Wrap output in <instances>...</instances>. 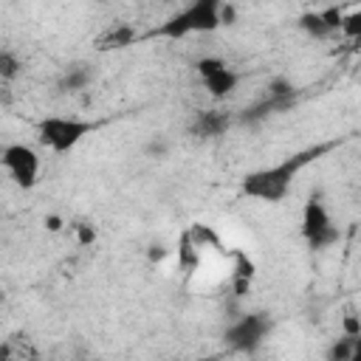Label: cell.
I'll use <instances>...</instances> for the list:
<instances>
[{"label":"cell","mask_w":361,"mask_h":361,"mask_svg":"<svg viewBox=\"0 0 361 361\" xmlns=\"http://www.w3.org/2000/svg\"><path fill=\"white\" fill-rule=\"evenodd\" d=\"M330 147H310V149H302L296 155H288L285 161L274 164V166H265V169H257V172H248L243 178V195L254 197V200H265V203H276L282 200L288 192H290V183L293 178L310 164L316 161L322 152H327Z\"/></svg>","instance_id":"1"},{"label":"cell","mask_w":361,"mask_h":361,"mask_svg":"<svg viewBox=\"0 0 361 361\" xmlns=\"http://www.w3.org/2000/svg\"><path fill=\"white\" fill-rule=\"evenodd\" d=\"M223 3L226 0H192L172 17H166L158 28L155 37L166 39H180L189 34H209L223 25Z\"/></svg>","instance_id":"2"},{"label":"cell","mask_w":361,"mask_h":361,"mask_svg":"<svg viewBox=\"0 0 361 361\" xmlns=\"http://www.w3.org/2000/svg\"><path fill=\"white\" fill-rule=\"evenodd\" d=\"M93 130H96V121H85L73 116H45L37 121V138L51 152H71Z\"/></svg>","instance_id":"3"},{"label":"cell","mask_w":361,"mask_h":361,"mask_svg":"<svg viewBox=\"0 0 361 361\" xmlns=\"http://www.w3.org/2000/svg\"><path fill=\"white\" fill-rule=\"evenodd\" d=\"M302 237L310 251H324L333 243H338V237H341L338 226L333 223V217L319 195L307 197L302 206Z\"/></svg>","instance_id":"4"},{"label":"cell","mask_w":361,"mask_h":361,"mask_svg":"<svg viewBox=\"0 0 361 361\" xmlns=\"http://www.w3.org/2000/svg\"><path fill=\"white\" fill-rule=\"evenodd\" d=\"M271 316L262 313V310H254V313H243L237 322H231L223 333V341L237 350V353H254L259 350V344L265 341V336L271 333Z\"/></svg>","instance_id":"5"},{"label":"cell","mask_w":361,"mask_h":361,"mask_svg":"<svg viewBox=\"0 0 361 361\" xmlns=\"http://www.w3.org/2000/svg\"><path fill=\"white\" fill-rule=\"evenodd\" d=\"M3 169L8 172V178L20 186V189H34L37 180H39V155L34 147L28 144H8L3 149V158H0Z\"/></svg>","instance_id":"6"},{"label":"cell","mask_w":361,"mask_h":361,"mask_svg":"<svg viewBox=\"0 0 361 361\" xmlns=\"http://www.w3.org/2000/svg\"><path fill=\"white\" fill-rule=\"evenodd\" d=\"M195 71H197L203 87L209 90V96L217 99V102H220V99H228V96L237 90L240 73H237L226 59H220V56H203V59H197Z\"/></svg>","instance_id":"7"},{"label":"cell","mask_w":361,"mask_h":361,"mask_svg":"<svg viewBox=\"0 0 361 361\" xmlns=\"http://www.w3.org/2000/svg\"><path fill=\"white\" fill-rule=\"evenodd\" d=\"M293 102H296V85L288 82V79H274V82L265 87V96H262L251 110H245L243 118H245V121H259V118H265V116H271V113L288 110Z\"/></svg>","instance_id":"8"},{"label":"cell","mask_w":361,"mask_h":361,"mask_svg":"<svg viewBox=\"0 0 361 361\" xmlns=\"http://www.w3.org/2000/svg\"><path fill=\"white\" fill-rule=\"evenodd\" d=\"M231 113L228 110H220V107H212V110H200L195 113L192 124H189V133L197 138V141H214V138H223L231 127Z\"/></svg>","instance_id":"9"},{"label":"cell","mask_w":361,"mask_h":361,"mask_svg":"<svg viewBox=\"0 0 361 361\" xmlns=\"http://www.w3.org/2000/svg\"><path fill=\"white\" fill-rule=\"evenodd\" d=\"M341 20H344V11L338 6H330L322 11H305L299 17V28L313 39H324L333 31H341Z\"/></svg>","instance_id":"10"},{"label":"cell","mask_w":361,"mask_h":361,"mask_svg":"<svg viewBox=\"0 0 361 361\" xmlns=\"http://www.w3.org/2000/svg\"><path fill=\"white\" fill-rule=\"evenodd\" d=\"M93 79H96V71H93L90 62H71V65L62 68V73H59V79H56V87H59L62 93H79V90H85Z\"/></svg>","instance_id":"11"},{"label":"cell","mask_w":361,"mask_h":361,"mask_svg":"<svg viewBox=\"0 0 361 361\" xmlns=\"http://www.w3.org/2000/svg\"><path fill=\"white\" fill-rule=\"evenodd\" d=\"M133 39H135L133 25H127V23H116L113 28H107L104 37H99V48H102V51H118V48L133 45Z\"/></svg>","instance_id":"12"},{"label":"cell","mask_w":361,"mask_h":361,"mask_svg":"<svg viewBox=\"0 0 361 361\" xmlns=\"http://www.w3.org/2000/svg\"><path fill=\"white\" fill-rule=\"evenodd\" d=\"M355 336H358V333H347V336L336 338V341H333V347L327 350V358H330V361H353Z\"/></svg>","instance_id":"13"},{"label":"cell","mask_w":361,"mask_h":361,"mask_svg":"<svg viewBox=\"0 0 361 361\" xmlns=\"http://www.w3.org/2000/svg\"><path fill=\"white\" fill-rule=\"evenodd\" d=\"M178 257H180V265H186V268H195V265H197L200 248L195 245V240H192L189 234H183V240H180V245H178Z\"/></svg>","instance_id":"14"},{"label":"cell","mask_w":361,"mask_h":361,"mask_svg":"<svg viewBox=\"0 0 361 361\" xmlns=\"http://www.w3.org/2000/svg\"><path fill=\"white\" fill-rule=\"evenodd\" d=\"M20 68H23V62L11 51H0V76H3V82H11L20 73Z\"/></svg>","instance_id":"15"},{"label":"cell","mask_w":361,"mask_h":361,"mask_svg":"<svg viewBox=\"0 0 361 361\" xmlns=\"http://www.w3.org/2000/svg\"><path fill=\"white\" fill-rule=\"evenodd\" d=\"M341 34L350 37V39H361V8L344 14V20H341Z\"/></svg>","instance_id":"16"},{"label":"cell","mask_w":361,"mask_h":361,"mask_svg":"<svg viewBox=\"0 0 361 361\" xmlns=\"http://www.w3.org/2000/svg\"><path fill=\"white\" fill-rule=\"evenodd\" d=\"M73 228H76V240H79L82 245H90V243L96 240V228H93L90 223H76Z\"/></svg>","instance_id":"17"},{"label":"cell","mask_w":361,"mask_h":361,"mask_svg":"<svg viewBox=\"0 0 361 361\" xmlns=\"http://www.w3.org/2000/svg\"><path fill=\"white\" fill-rule=\"evenodd\" d=\"M149 257H152V259H164V257H166V248H164V245H152Z\"/></svg>","instance_id":"18"},{"label":"cell","mask_w":361,"mask_h":361,"mask_svg":"<svg viewBox=\"0 0 361 361\" xmlns=\"http://www.w3.org/2000/svg\"><path fill=\"white\" fill-rule=\"evenodd\" d=\"M45 226H48L51 231H59V226H62V220H59V217H45Z\"/></svg>","instance_id":"19"},{"label":"cell","mask_w":361,"mask_h":361,"mask_svg":"<svg viewBox=\"0 0 361 361\" xmlns=\"http://www.w3.org/2000/svg\"><path fill=\"white\" fill-rule=\"evenodd\" d=\"M353 361H361V333L355 336V350H353Z\"/></svg>","instance_id":"20"}]
</instances>
